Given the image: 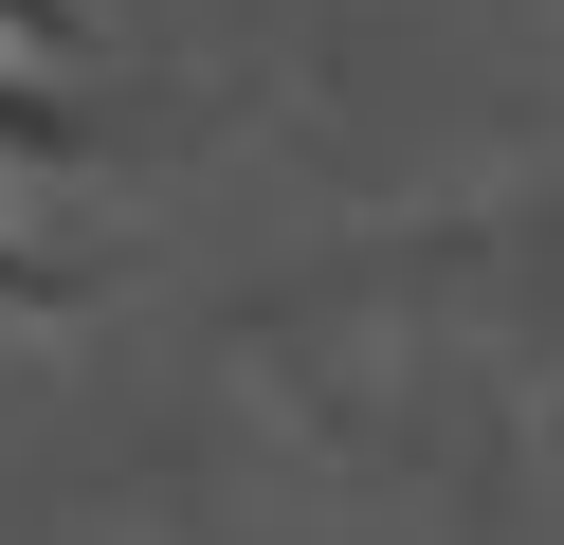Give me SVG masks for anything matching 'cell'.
<instances>
[]
</instances>
